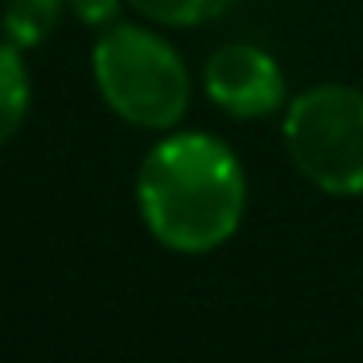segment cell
Segmentation results:
<instances>
[{"mask_svg":"<svg viewBox=\"0 0 363 363\" xmlns=\"http://www.w3.org/2000/svg\"><path fill=\"white\" fill-rule=\"evenodd\" d=\"M141 219L157 242L180 254H207L238 230L246 180L238 157L207 133H176L137 172Z\"/></svg>","mask_w":363,"mask_h":363,"instance_id":"obj_1","label":"cell"},{"mask_svg":"<svg viewBox=\"0 0 363 363\" xmlns=\"http://www.w3.org/2000/svg\"><path fill=\"white\" fill-rule=\"evenodd\" d=\"M94 79L106 106L141 129H172L188 113L184 59L145 28L118 24L98 40Z\"/></svg>","mask_w":363,"mask_h":363,"instance_id":"obj_2","label":"cell"},{"mask_svg":"<svg viewBox=\"0 0 363 363\" xmlns=\"http://www.w3.org/2000/svg\"><path fill=\"white\" fill-rule=\"evenodd\" d=\"M285 149L297 172L328 196H363V90L324 82L285 113Z\"/></svg>","mask_w":363,"mask_h":363,"instance_id":"obj_3","label":"cell"},{"mask_svg":"<svg viewBox=\"0 0 363 363\" xmlns=\"http://www.w3.org/2000/svg\"><path fill=\"white\" fill-rule=\"evenodd\" d=\"M203 86L219 110L230 118H266L281 106L285 82L277 63L262 48L250 43H227L207 59Z\"/></svg>","mask_w":363,"mask_h":363,"instance_id":"obj_4","label":"cell"},{"mask_svg":"<svg viewBox=\"0 0 363 363\" xmlns=\"http://www.w3.org/2000/svg\"><path fill=\"white\" fill-rule=\"evenodd\" d=\"M28 98H32V86H28V71L20 63L16 48L0 43V145L24 125Z\"/></svg>","mask_w":363,"mask_h":363,"instance_id":"obj_5","label":"cell"},{"mask_svg":"<svg viewBox=\"0 0 363 363\" xmlns=\"http://www.w3.org/2000/svg\"><path fill=\"white\" fill-rule=\"evenodd\" d=\"M63 0H9L4 9V35L12 48H35L59 24Z\"/></svg>","mask_w":363,"mask_h":363,"instance_id":"obj_6","label":"cell"},{"mask_svg":"<svg viewBox=\"0 0 363 363\" xmlns=\"http://www.w3.org/2000/svg\"><path fill=\"white\" fill-rule=\"evenodd\" d=\"M141 16L168 28H196L207 20H219L235 0H129Z\"/></svg>","mask_w":363,"mask_h":363,"instance_id":"obj_7","label":"cell"},{"mask_svg":"<svg viewBox=\"0 0 363 363\" xmlns=\"http://www.w3.org/2000/svg\"><path fill=\"white\" fill-rule=\"evenodd\" d=\"M71 9L82 24H110L118 16V0H71Z\"/></svg>","mask_w":363,"mask_h":363,"instance_id":"obj_8","label":"cell"}]
</instances>
